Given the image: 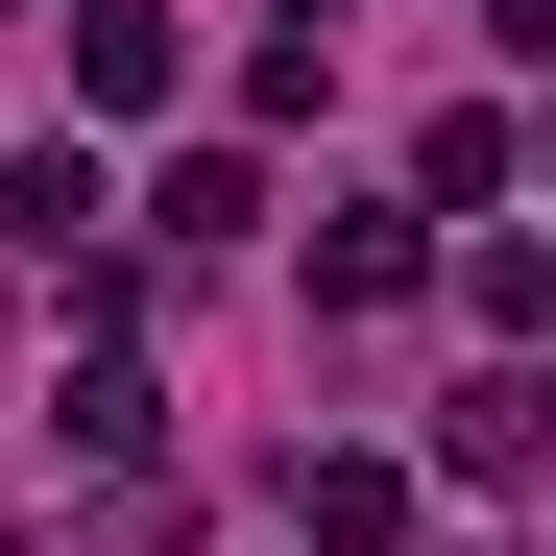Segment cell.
I'll return each instance as SVG.
<instances>
[{"mask_svg":"<svg viewBox=\"0 0 556 556\" xmlns=\"http://www.w3.org/2000/svg\"><path fill=\"white\" fill-rule=\"evenodd\" d=\"M73 98H98V122H169V98H194V25H169V0H73Z\"/></svg>","mask_w":556,"mask_h":556,"instance_id":"obj_1","label":"cell"},{"mask_svg":"<svg viewBox=\"0 0 556 556\" xmlns=\"http://www.w3.org/2000/svg\"><path fill=\"white\" fill-rule=\"evenodd\" d=\"M0 242H25V266L98 242V146H0Z\"/></svg>","mask_w":556,"mask_h":556,"instance_id":"obj_7","label":"cell"},{"mask_svg":"<svg viewBox=\"0 0 556 556\" xmlns=\"http://www.w3.org/2000/svg\"><path fill=\"white\" fill-rule=\"evenodd\" d=\"M459 291H484V363H556V242H484Z\"/></svg>","mask_w":556,"mask_h":556,"instance_id":"obj_8","label":"cell"},{"mask_svg":"<svg viewBox=\"0 0 556 556\" xmlns=\"http://www.w3.org/2000/svg\"><path fill=\"white\" fill-rule=\"evenodd\" d=\"M435 291V218H315V315H412Z\"/></svg>","mask_w":556,"mask_h":556,"instance_id":"obj_6","label":"cell"},{"mask_svg":"<svg viewBox=\"0 0 556 556\" xmlns=\"http://www.w3.org/2000/svg\"><path fill=\"white\" fill-rule=\"evenodd\" d=\"M146 242H169V266L266 242V169H242V146H169V169H146Z\"/></svg>","mask_w":556,"mask_h":556,"instance_id":"obj_5","label":"cell"},{"mask_svg":"<svg viewBox=\"0 0 556 556\" xmlns=\"http://www.w3.org/2000/svg\"><path fill=\"white\" fill-rule=\"evenodd\" d=\"M532 459H556V363H484L435 412V484H532Z\"/></svg>","mask_w":556,"mask_h":556,"instance_id":"obj_3","label":"cell"},{"mask_svg":"<svg viewBox=\"0 0 556 556\" xmlns=\"http://www.w3.org/2000/svg\"><path fill=\"white\" fill-rule=\"evenodd\" d=\"M146 435H169V363H146V339H73V459L146 484Z\"/></svg>","mask_w":556,"mask_h":556,"instance_id":"obj_4","label":"cell"},{"mask_svg":"<svg viewBox=\"0 0 556 556\" xmlns=\"http://www.w3.org/2000/svg\"><path fill=\"white\" fill-rule=\"evenodd\" d=\"M412 532V459H363V435H291V556H388Z\"/></svg>","mask_w":556,"mask_h":556,"instance_id":"obj_2","label":"cell"}]
</instances>
